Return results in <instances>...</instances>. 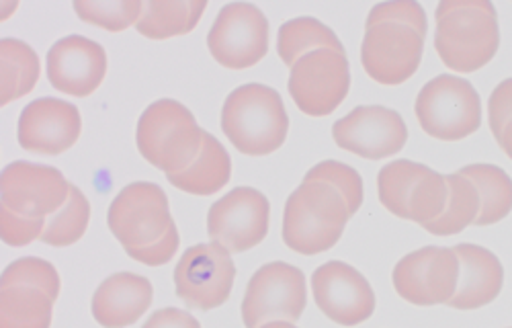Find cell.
Listing matches in <instances>:
<instances>
[{"mask_svg": "<svg viewBox=\"0 0 512 328\" xmlns=\"http://www.w3.org/2000/svg\"><path fill=\"white\" fill-rule=\"evenodd\" d=\"M3 208L31 220H48L68 201L72 185L64 175L46 164L17 160L0 177Z\"/></svg>", "mask_w": 512, "mask_h": 328, "instance_id": "obj_13", "label": "cell"}, {"mask_svg": "<svg viewBox=\"0 0 512 328\" xmlns=\"http://www.w3.org/2000/svg\"><path fill=\"white\" fill-rule=\"evenodd\" d=\"M349 220L347 203L332 185L304 181L287 197L283 242L300 255H320L340 240Z\"/></svg>", "mask_w": 512, "mask_h": 328, "instance_id": "obj_2", "label": "cell"}, {"mask_svg": "<svg viewBox=\"0 0 512 328\" xmlns=\"http://www.w3.org/2000/svg\"><path fill=\"white\" fill-rule=\"evenodd\" d=\"M304 181H320L332 185L340 195H343L351 218L359 212L363 203V179L361 175L338 160H324L310 169L304 177Z\"/></svg>", "mask_w": 512, "mask_h": 328, "instance_id": "obj_31", "label": "cell"}, {"mask_svg": "<svg viewBox=\"0 0 512 328\" xmlns=\"http://www.w3.org/2000/svg\"><path fill=\"white\" fill-rule=\"evenodd\" d=\"M205 9V0H148L136 29L148 39L187 35L197 27Z\"/></svg>", "mask_w": 512, "mask_h": 328, "instance_id": "obj_24", "label": "cell"}, {"mask_svg": "<svg viewBox=\"0 0 512 328\" xmlns=\"http://www.w3.org/2000/svg\"><path fill=\"white\" fill-rule=\"evenodd\" d=\"M80 111L76 105L44 97L31 101L21 117L17 138L21 148L46 156H58L66 150H70L76 140L80 138Z\"/></svg>", "mask_w": 512, "mask_h": 328, "instance_id": "obj_18", "label": "cell"}, {"mask_svg": "<svg viewBox=\"0 0 512 328\" xmlns=\"http://www.w3.org/2000/svg\"><path fill=\"white\" fill-rule=\"evenodd\" d=\"M107 74V54L101 44L82 35L64 37L48 52L52 87L72 97L93 95Z\"/></svg>", "mask_w": 512, "mask_h": 328, "instance_id": "obj_19", "label": "cell"}, {"mask_svg": "<svg viewBox=\"0 0 512 328\" xmlns=\"http://www.w3.org/2000/svg\"><path fill=\"white\" fill-rule=\"evenodd\" d=\"M46 228V220H31V218H21L9 210H0V236L3 240L13 246V249H19V246H27L33 240L41 238Z\"/></svg>", "mask_w": 512, "mask_h": 328, "instance_id": "obj_34", "label": "cell"}, {"mask_svg": "<svg viewBox=\"0 0 512 328\" xmlns=\"http://www.w3.org/2000/svg\"><path fill=\"white\" fill-rule=\"evenodd\" d=\"M289 95L310 117H326L336 111L351 91V64L347 54L316 50L291 68Z\"/></svg>", "mask_w": 512, "mask_h": 328, "instance_id": "obj_9", "label": "cell"}, {"mask_svg": "<svg viewBox=\"0 0 512 328\" xmlns=\"http://www.w3.org/2000/svg\"><path fill=\"white\" fill-rule=\"evenodd\" d=\"M205 130L195 115L175 99H160L140 115L136 142L140 154L166 175L181 173L197 158Z\"/></svg>", "mask_w": 512, "mask_h": 328, "instance_id": "obj_4", "label": "cell"}, {"mask_svg": "<svg viewBox=\"0 0 512 328\" xmlns=\"http://www.w3.org/2000/svg\"><path fill=\"white\" fill-rule=\"evenodd\" d=\"M377 23H404V25L414 27L424 37H426V29H429L424 9L418 3H414V0L375 5L367 17V27L377 25Z\"/></svg>", "mask_w": 512, "mask_h": 328, "instance_id": "obj_33", "label": "cell"}, {"mask_svg": "<svg viewBox=\"0 0 512 328\" xmlns=\"http://www.w3.org/2000/svg\"><path fill=\"white\" fill-rule=\"evenodd\" d=\"M142 328H201L197 318L181 308H162L154 312Z\"/></svg>", "mask_w": 512, "mask_h": 328, "instance_id": "obj_36", "label": "cell"}, {"mask_svg": "<svg viewBox=\"0 0 512 328\" xmlns=\"http://www.w3.org/2000/svg\"><path fill=\"white\" fill-rule=\"evenodd\" d=\"M379 201L390 214L426 226L447 203V179L412 160H394L377 175Z\"/></svg>", "mask_w": 512, "mask_h": 328, "instance_id": "obj_6", "label": "cell"}, {"mask_svg": "<svg viewBox=\"0 0 512 328\" xmlns=\"http://www.w3.org/2000/svg\"><path fill=\"white\" fill-rule=\"evenodd\" d=\"M74 11L84 23L119 33L140 21L144 3L142 0H76Z\"/></svg>", "mask_w": 512, "mask_h": 328, "instance_id": "obj_30", "label": "cell"}, {"mask_svg": "<svg viewBox=\"0 0 512 328\" xmlns=\"http://www.w3.org/2000/svg\"><path fill=\"white\" fill-rule=\"evenodd\" d=\"M222 132L238 152L248 156H267L279 150L289 132L281 95L256 82L238 87L224 103Z\"/></svg>", "mask_w": 512, "mask_h": 328, "instance_id": "obj_3", "label": "cell"}, {"mask_svg": "<svg viewBox=\"0 0 512 328\" xmlns=\"http://www.w3.org/2000/svg\"><path fill=\"white\" fill-rule=\"evenodd\" d=\"M107 224L127 255L177 232L164 189L146 181H136L117 193L107 214Z\"/></svg>", "mask_w": 512, "mask_h": 328, "instance_id": "obj_7", "label": "cell"}, {"mask_svg": "<svg viewBox=\"0 0 512 328\" xmlns=\"http://www.w3.org/2000/svg\"><path fill=\"white\" fill-rule=\"evenodd\" d=\"M261 328H297L293 326V322H283V320H275V322H267Z\"/></svg>", "mask_w": 512, "mask_h": 328, "instance_id": "obj_38", "label": "cell"}, {"mask_svg": "<svg viewBox=\"0 0 512 328\" xmlns=\"http://www.w3.org/2000/svg\"><path fill=\"white\" fill-rule=\"evenodd\" d=\"M396 292L414 306L449 304L459 283V259L453 249L424 246L406 255L392 273Z\"/></svg>", "mask_w": 512, "mask_h": 328, "instance_id": "obj_14", "label": "cell"}, {"mask_svg": "<svg viewBox=\"0 0 512 328\" xmlns=\"http://www.w3.org/2000/svg\"><path fill=\"white\" fill-rule=\"evenodd\" d=\"M424 50V35L404 23L367 27L361 44V64L379 85L396 87L414 76Z\"/></svg>", "mask_w": 512, "mask_h": 328, "instance_id": "obj_15", "label": "cell"}, {"mask_svg": "<svg viewBox=\"0 0 512 328\" xmlns=\"http://www.w3.org/2000/svg\"><path fill=\"white\" fill-rule=\"evenodd\" d=\"M230 177L232 160L228 150L218 142V138H213L207 132L203 136V146L193 164H189L181 173L166 175L170 185L199 197L218 193L230 183Z\"/></svg>", "mask_w": 512, "mask_h": 328, "instance_id": "obj_22", "label": "cell"}, {"mask_svg": "<svg viewBox=\"0 0 512 328\" xmlns=\"http://www.w3.org/2000/svg\"><path fill=\"white\" fill-rule=\"evenodd\" d=\"M488 115H490V130L498 140L504 128L512 121V78L502 80L494 89L488 103Z\"/></svg>", "mask_w": 512, "mask_h": 328, "instance_id": "obj_35", "label": "cell"}, {"mask_svg": "<svg viewBox=\"0 0 512 328\" xmlns=\"http://www.w3.org/2000/svg\"><path fill=\"white\" fill-rule=\"evenodd\" d=\"M269 199L252 187H236L209 208L207 234L230 253L259 246L269 232Z\"/></svg>", "mask_w": 512, "mask_h": 328, "instance_id": "obj_12", "label": "cell"}, {"mask_svg": "<svg viewBox=\"0 0 512 328\" xmlns=\"http://www.w3.org/2000/svg\"><path fill=\"white\" fill-rule=\"evenodd\" d=\"M447 203L443 214L422 226L435 236H453L463 232L467 226L476 224L480 216V195L474 183L459 173L447 175Z\"/></svg>", "mask_w": 512, "mask_h": 328, "instance_id": "obj_28", "label": "cell"}, {"mask_svg": "<svg viewBox=\"0 0 512 328\" xmlns=\"http://www.w3.org/2000/svg\"><path fill=\"white\" fill-rule=\"evenodd\" d=\"M236 265L222 244H195L175 269L177 296L193 310L209 312L222 306L234 287Z\"/></svg>", "mask_w": 512, "mask_h": 328, "instance_id": "obj_11", "label": "cell"}, {"mask_svg": "<svg viewBox=\"0 0 512 328\" xmlns=\"http://www.w3.org/2000/svg\"><path fill=\"white\" fill-rule=\"evenodd\" d=\"M500 144V148L506 152L508 158H512V121L504 128V132L500 134V138L496 140Z\"/></svg>", "mask_w": 512, "mask_h": 328, "instance_id": "obj_37", "label": "cell"}, {"mask_svg": "<svg viewBox=\"0 0 512 328\" xmlns=\"http://www.w3.org/2000/svg\"><path fill=\"white\" fill-rule=\"evenodd\" d=\"M453 251L459 259V283L447 306L476 310L492 304L504 285V269L498 257L478 244H457Z\"/></svg>", "mask_w": 512, "mask_h": 328, "instance_id": "obj_20", "label": "cell"}, {"mask_svg": "<svg viewBox=\"0 0 512 328\" xmlns=\"http://www.w3.org/2000/svg\"><path fill=\"white\" fill-rule=\"evenodd\" d=\"M332 136L338 148L367 160H381L398 154L406 146L408 128L394 109L361 105L334 123Z\"/></svg>", "mask_w": 512, "mask_h": 328, "instance_id": "obj_16", "label": "cell"}, {"mask_svg": "<svg viewBox=\"0 0 512 328\" xmlns=\"http://www.w3.org/2000/svg\"><path fill=\"white\" fill-rule=\"evenodd\" d=\"M308 304L306 275L302 269L275 261L256 271L242 300L246 328H261L267 322H297Z\"/></svg>", "mask_w": 512, "mask_h": 328, "instance_id": "obj_8", "label": "cell"}, {"mask_svg": "<svg viewBox=\"0 0 512 328\" xmlns=\"http://www.w3.org/2000/svg\"><path fill=\"white\" fill-rule=\"evenodd\" d=\"M316 50H334L345 54L336 33L314 17L291 19L281 25L277 35V52L285 66L293 68L306 54Z\"/></svg>", "mask_w": 512, "mask_h": 328, "instance_id": "obj_25", "label": "cell"}, {"mask_svg": "<svg viewBox=\"0 0 512 328\" xmlns=\"http://www.w3.org/2000/svg\"><path fill=\"white\" fill-rule=\"evenodd\" d=\"M435 19V48L447 68L469 74L492 62L500 29L490 0H443Z\"/></svg>", "mask_w": 512, "mask_h": 328, "instance_id": "obj_1", "label": "cell"}, {"mask_svg": "<svg viewBox=\"0 0 512 328\" xmlns=\"http://www.w3.org/2000/svg\"><path fill=\"white\" fill-rule=\"evenodd\" d=\"M152 283L136 273L107 277L93 296V316L103 328H125L136 324L152 306Z\"/></svg>", "mask_w": 512, "mask_h": 328, "instance_id": "obj_21", "label": "cell"}, {"mask_svg": "<svg viewBox=\"0 0 512 328\" xmlns=\"http://www.w3.org/2000/svg\"><path fill=\"white\" fill-rule=\"evenodd\" d=\"M91 220V203L84 197V193L72 185L68 201L62 205V208L52 214L46 220L44 234H41V242H46L50 246H70L78 242L84 232L89 228Z\"/></svg>", "mask_w": 512, "mask_h": 328, "instance_id": "obj_29", "label": "cell"}, {"mask_svg": "<svg viewBox=\"0 0 512 328\" xmlns=\"http://www.w3.org/2000/svg\"><path fill=\"white\" fill-rule=\"evenodd\" d=\"M31 283L44 287L46 292L56 300L60 296V275L52 263L46 259H37V257H23L13 261L5 271L3 277H0V283Z\"/></svg>", "mask_w": 512, "mask_h": 328, "instance_id": "obj_32", "label": "cell"}, {"mask_svg": "<svg viewBox=\"0 0 512 328\" xmlns=\"http://www.w3.org/2000/svg\"><path fill=\"white\" fill-rule=\"evenodd\" d=\"M320 312L340 326H357L375 312V294L365 275L343 261H330L312 275Z\"/></svg>", "mask_w": 512, "mask_h": 328, "instance_id": "obj_17", "label": "cell"}, {"mask_svg": "<svg viewBox=\"0 0 512 328\" xmlns=\"http://www.w3.org/2000/svg\"><path fill=\"white\" fill-rule=\"evenodd\" d=\"M207 48L224 68L256 66L269 52V21L256 5L230 3L213 21Z\"/></svg>", "mask_w": 512, "mask_h": 328, "instance_id": "obj_10", "label": "cell"}, {"mask_svg": "<svg viewBox=\"0 0 512 328\" xmlns=\"http://www.w3.org/2000/svg\"><path fill=\"white\" fill-rule=\"evenodd\" d=\"M420 128L445 142L472 136L482 126V103L474 85L465 78L441 74L426 82L416 97Z\"/></svg>", "mask_w": 512, "mask_h": 328, "instance_id": "obj_5", "label": "cell"}, {"mask_svg": "<svg viewBox=\"0 0 512 328\" xmlns=\"http://www.w3.org/2000/svg\"><path fill=\"white\" fill-rule=\"evenodd\" d=\"M474 183L480 195V216L476 226H490L512 212V179L494 164H469L459 171Z\"/></svg>", "mask_w": 512, "mask_h": 328, "instance_id": "obj_27", "label": "cell"}, {"mask_svg": "<svg viewBox=\"0 0 512 328\" xmlns=\"http://www.w3.org/2000/svg\"><path fill=\"white\" fill-rule=\"evenodd\" d=\"M54 298L31 283H0V328H50Z\"/></svg>", "mask_w": 512, "mask_h": 328, "instance_id": "obj_23", "label": "cell"}, {"mask_svg": "<svg viewBox=\"0 0 512 328\" xmlns=\"http://www.w3.org/2000/svg\"><path fill=\"white\" fill-rule=\"evenodd\" d=\"M39 80V58L25 41H0V103L9 105L29 95Z\"/></svg>", "mask_w": 512, "mask_h": 328, "instance_id": "obj_26", "label": "cell"}]
</instances>
